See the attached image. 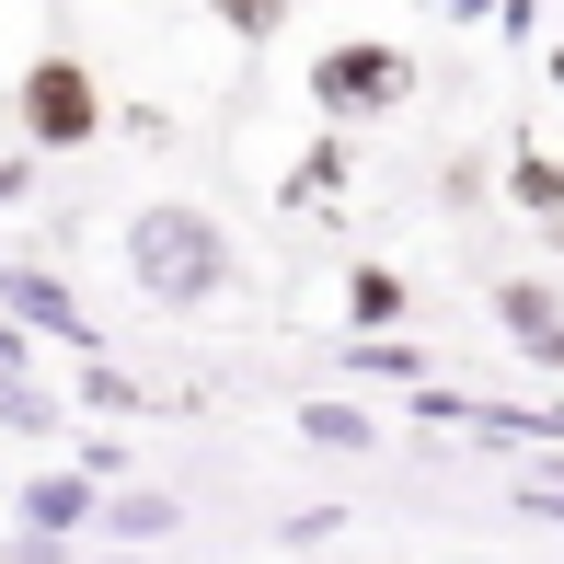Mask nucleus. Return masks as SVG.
Listing matches in <instances>:
<instances>
[{
	"label": "nucleus",
	"instance_id": "nucleus-1",
	"mask_svg": "<svg viewBox=\"0 0 564 564\" xmlns=\"http://www.w3.org/2000/svg\"><path fill=\"white\" fill-rule=\"evenodd\" d=\"M127 276H139V300H162V312H208L230 276H242V253H230V230L208 208L150 196V208L127 219Z\"/></svg>",
	"mask_w": 564,
	"mask_h": 564
},
{
	"label": "nucleus",
	"instance_id": "nucleus-2",
	"mask_svg": "<svg viewBox=\"0 0 564 564\" xmlns=\"http://www.w3.org/2000/svg\"><path fill=\"white\" fill-rule=\"evenodd\" d=\"M300 93H312L323 127H380V116H403V93H415V58H403L392 35H335Z\"/></svg>",
	"mask_w": 564,
	"mask_h": 564
},
{
	"label": "nucleus",
	"instance_id": "nucleus-3",
	"mask_svg": "<svg viewBox=\"0 0 564 564\" xmlns=\"http://www.w3.org/2000/svg\"><path fill=\"white\" fill-rule=\"evenodd\" d=\"M12 116H23V150H93L116 105H105V82H93V58L46 46V58H23V82H12Z\"/></svg>",
	"mask_w": 564,
	"mask_h": 564
},
{
	"label": "nucleus",
	"instance_id": "nucleus-4",
	"mask_svg": "<svg viewBox=\"0 0 564 564\" xmlns=\"http://www.w3.org/2000/svg\"><path fill=\"white\" fill-rule=\"evenodd\" d=\"M58 415H69V403L35 380V335L0 312V426H23V438H58Z\"/></svg>",
	"mask_w": 564,
	"mask_h": 564
},
{
	"label": "nucleus",
	"instance_id": "nucleus-5",
	"mask_svg": "<svg viewBox=\"0 0 564 564\" xmlns=\"http://www.w3.org/2000/svg\"><path fill=\"white\" fill-rule=\"evenodd\" d=\"M0 312L23 323V335H58V346H93V312L58 289L46 265H0Z\"/></svg>",
	"mask_w": 564,
	"mask_h": 564
},
{
	"label": "nucleus",
	"instance_id": "nucleus-6",
	"mask_svg": "<svg viewBox=\"0 0 564 564\" xmlns=\"http://www.w3.org/2000/svg\"><path fill=\"white\" fill-rule=\"evenodd\" d=\"M496 323L530 346V369H564V300H553V276H496Z\"/></svg>",
	"mask_w": 564,
	"mask_h": 564
},
{
	"label": "nucleus",
	"instance_id": "nucleus-7",
	"mask_svg": "<svg viewBox=\"0 0 564 564\" xmlns=\"http://www.w3.org/2000/svg\"><path fill=\"white\" fill-rule=\"evenodd\" d=\"M93 519H105V473H35V484H23V530H58V542H82Z\"/></svg>",
	"mask_w": 564,
	"mask_h": 564
},
{
	"label": "nucleus",
	"instance_id": "nucleus-8",
	"mask_svg": "<svg viewBox=\"0 0 564 564\" xmlns=\"http://www.w3.org/2000/svg\"><path fill=\"white\" fill-rule=\"evenodd\" d=\"M173 519H185V507H173L162 484H116V496H105V530H116V542H162Z\"/></svg>",
	"mask_w": 564,
	"mask_h": 564
},
{
	"label": "nucleus",
	"instance_id": "nucleus-9",
	"mask_svg": "<svg viewBox=\"0 0 564 564\" xmlns=\"http://www.w3.org/2000/svg\"><path fill=\"white\" fill-rule=\"evenodd\" d=\"M403 312H415V289H403L392 265H357L346 276V323H357V335H380V323H403Z\"/></svg>",
	"mask_w": 564,
	"mask_h": 564
},
{
	"label": "nucleus",
	"instance_id": "nucleus-10",
	"mask_svg": "<svg viewBox=\"0 0 564 564\" xmlns=\"http://www.w3.org/2000/svg\"><path fill=\"white\" fill-rule=\"evenodd\" d=\"M300 438L312 449H380V426L357 415V403H300Z\"/></svg>",
	"mask_w": 564,
	"mask_h": 564
},
{
	"label": "nucleus",
	"instance_id": "nucleus-11",
	"mask_svg": "<svg viewBox=\"0 0 564 564\" xmlns=\"http://www.w3.org/2000/svg\"><path fill=\"white\" fill-rule=\"evenodd\" d=\"M507 196L542 208V219H564V162H553V150H519V162H507Z\"/></svg>",
	"mask_w": 564,
	"mask_h": 564
},
{
	"label": "nucleus",
	"instance_id": "nucleus-12",
	"mask_svg": "<svg viewBox=\"0 0 564 564\" xmlns=\"http://www.w3.org/2000/svg\"><path fill=\"white\" fill-rule=\"evenodd\" d=\"M208 23H219L230 46H265L276 23H289V0H208Z\"/></svg>",
	"mask_w": 564,
	"mask_h": 564
},
{
	"label": "nucleus",
	"instance_id": "nucleus-13",
	"mask_svg": "<svg viewBox=\"0 0 564 564\" xmlns=\"http://www.w3.org/2000/svg\"><path fill=\"white\" fill-rule=\"evenodd\" d=\"M335 185H346V139H312L289 162V196H335Z\"/></svg>",
	"mask_w": 564,
	"mask_h": 564
},
{
	"label": "nucleus",
	"instance_id": "nucleus-14",
	"mask_svg": "<svg viewBox=\"0 0 564 564\" xmlns=\"http://www.w3.org/2000/svg\"><path fill=\"white\" fill-rule=\"evenodd\" d=\"M346 369H357V380H415L426 357L403 346V335H392V346H380V335H357V346H346Z\"/></svg>",
	"mask_w": 564,
	"mask_h": 564
},
{
	"label": "nucleus",
	"instance_id": "nucleus-15",
	"mask_svg": "<svg viewBox=\"0 0 564 564\" xmlns=\"http://www.w3.org/2000/svg\"><path fill=\"white\" fill-rule=\"evenodd\" d=\"M0 564H69V542H58V530H12V553H0Z\"/></svg>",
	"mask_w": 564,
	"mask_h": 564
},
{
	"label": "nucleus",
	"instance_id": "nucleus-16",
	"mask_svg": "<svg viewBox=\"0 0 564 564\" xmlns=\"http://www.w3.org/2000/svg\"><path fill=\"white\" fill-rule=\"evenodd\" d=\"M23 185H35V173H23V150H0V208H23Z\"/></svg>",
	"mask_w": 564,
	"mask_h": 564
},
{
	"label": "nucleus",
	"instance_id": "nucleus-17",
	"mask_svg": "<svg viewBox=\"0 0 564 564\" xmlns=\"http://www.w3.org/2000/svg\"><path fill=\"white\" fill-rule=\"evenodd\" d=\"M519 496H530V507H553V519H564V473H530Z\"/></svg>",
	"mask_w": 564,
	"mask_h": 564
},
{
	"label": "nucleus",
	"instance_id": "nucleus-18",
	"mask_svg": "<svg viewBox=\"0 0 564 564\" xmlns=\"http://www.w3.org/2000/svg\"><path fill=\"white\" fill-rule=\"evenodd\" d=\"M553 82H564V35H553Z\"/></svg>",
	"mask_w": 564,
	"mask_h": 564
},
{
	"label": "nucleus",
	"instance_id": "nucleus-19",
	"mask_svg": "<svg viewBox=\"0 0 564 564\" xmlns=\"http://www.w3.org/2000/svg\"><path fill=\"white\" fill-rule=\"evenodd\" d=\"M93 564H139V553H93Z\"/></svg>",
	"mask_w": 564,
	"mask_h": 564
}]
</instances>
